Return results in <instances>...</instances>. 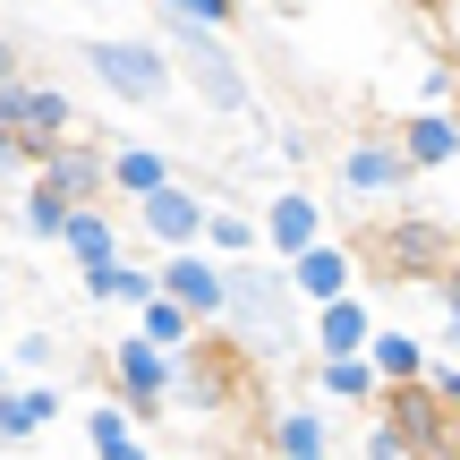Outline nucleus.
<instances>
[{
    "label": "nucleus",
    "instance_id": "f257e3e1",
    "mask_svg": "<svg viewBox=\"0 0 460 460\" xmlns=\"http://www.w3.org/2000/svg\"><path fill=\"white\" fill-rule=\"evenodd\" d=\"M230 281H222V332L247 349H281L298 332V290H290V264L273 256V247H256V256H222Z\"/></svg>",
    "mask_w": 460,
    "mask_h": 460
},
{
    "label": "nucleus",
    "instance_id": "f03ea898",
    "mask_svg": "<svg viewBox=\"0 0 460 460\" xmlns=\"http://www.w3.org/2000/svg\"><path fill=\"white\" fill-rule=\"evenodd\" d=\"M163 43H171V60H180V77L205 94V111H222V119L256 111V85H247L239 51H230V26H197V17H171L163 9Z\"/></svg>",
    "mask_w": 460,
    "mask_h": 460
},
{
    "label": "nucleus",
    "instance_id": "7ed1b4c3",
    "mask_svg": "<svg viewBox=\"0 0 460 460\" xmlns=\"http://www.w3.org/2000/svg\"><path fill=\"white\" fill-rule=\"evenodd\" d=\"M77 60L94 68V85H102V94H119L128 111H163L171 85H180L171 43H146V34H85Z\"/></svg>",
    "mask_w": 460,
    "mask_h": 460
},
{
    "label": "nucleus",
    "instance_id": "20e7f679",
    "mask_svg": "<svg viewBox=\"0 0 460 460\" xmlns=\"http://www.w3.org/2000/svg\"><path fill=\"white\" fill-rule=\"evenodd\" d=\"M376 418L401 435V452H410V460L460 452V410H444V401H435V384H427V376L384 384V393H376Z\"/></svg>",
    "mask_w": 460,
    "mask_h": 460
},
{
    "label": "nucleus",
    "instance_id": "39448f33",
    "mask_svg": "<svg viewBox=\"0 0 460 460\" xmlns=\"http://www.w3.org/2000/svg\"><path fill=\"white\" fill-rule=\"evenodd\" d=\"M102 367H111V393L128 401L137 418H163L171 393H180V349H163L154 332H119Z\"/></svg>",
    "mask_w": 460,
    "mask_h": 460
},
{
    "label": "nucleus",
    "instance_id": "423d86ee",
    "mask_svg": "<svg viewBox=\"0 0 460 460\" xmlns=\"http://www.w3.org/2000/svg\"><path fill=\"white\" fill-rule=\"evenodd\" d=\"M367 256H376V273H384V281H444L460 247H452L444 230H435V222L401 214V222H384L376 239H367Z\"/></svg>",
    "mask_w": 460,
    "mask_h": 460
},
{
    "label": "nucleus",
    "instance_id": "0eeeda50",
    "mask_svg": "<svg viewBox=\"0 0 460 460\" xmlns=\"http://www.w3.org/2000/svg\"><path fill=\"white\" fill-rule=\"evenodd\" d=\"M341 197H367V205H401L418 180V163L401 154V137H358V146H341Z\"/></svg>",
    "mask_w": 460,
    "mask_h": 460
},
{
    "label": "nucleus",
    "instance_id": "6e6552de",
    "mask_svg": "<svg viewBox=\"0 0 460 460\" xmlns=\"http://www.w3.org/2000/svg\"><path fill=\"white\" fill-rule=\"evenodd\" d=\"M0 128H17L34 154H43L51 137L77 128V102H68L60 85H43V77H26V68H17V77H0Z\"/></svg>",
    "mask_w": 460,
    "mask_h": 460
},
{
    "label": "nucleus",
    "instance_id": "1a4fd4ad",
    "mask_svg": "<svg viewBox=\"0 0 460 460\" xmlns=\"http://www.w3.org/2000/svg\"><path fill=\"white\" fill-rule=\"evenodd\" d=\"M34 180H51L68 205H94L102 188H111V146H102V137H77V128H68V137H51V146L34 154Z\"/></svg>",
    "mask_w": 460,
    "mask_h": 460
},
{
    "label": "nucleus",
    "instance_id": "9d476101",
    "mask_svg": "<svg viewBox=\"0 0 460 460\" xmlns=\"http://www.w3.org/2000/svg\"><path fill=\"white\" fill-rule=\"evenodd\" d=\"M222 281H230V264L214 256L205 239H188V247H163V290L180 298L197 324H222Z\"/></svg>",
    "mask_w": 460,
    "mask_h": 460
},
{
    "label": "nucleus",
    "instance_id": "9b49d317",
    "mask_svg": "<svg viewBox=\"0 0 460 460\" xmlns=\"http://www.w3.org/2000/svg\"><path fill=\"white\" fill-rule=\"evenodd\" d=\"M290 290H298V307L358 290V247H341V239H307V247L290 256Z\"/></svg>",
    "mask_w": 460,
    "mask_h": 460
},
{
    "label": "nucleus",
    "instance_id": "f8f14e48",
    "mask_svg": "<svg viewBox=\"0 0 460 460\" xmlns=\"http://www.w3.org/2000/svg\"><path fill=\"white\" fill-rule=\"evenodd\" d=\"M205 205H214V197H197V188L163 180L154 197H137V222H146L154 247H188V239H205Z\"/></svg>",
    "mask_w": 460,
    "mask_h": 460
},
{
    "label": "nucleus",
    "instance_id": "ddd939ff",
    "mask_svg": "<svg viewBox=\"0 0 460 460\" xmlns=\"http://www.w3.org/2000/svg\"><path fill=\"white\" fill-rule=\"evenodd\" d=\"M401 154H410L418 171H444V163H460V102H418L410 119H401Z\"/></svg>",
    "mask_w": 460,
    "mask_h": 460
},
{
    "label": "nucleus",
    "instance_id": "4468645a",
    "mask_svg": "<svg viewBox=\"0 0 460 460\" xmlns=\"http://www.w3.org/2000/svg\"><path fill=\"white\" fill-rule=\"evenodd\" d=\"M68 401H60V384H43V376H17V384H0V452L9 444H34V435H51V418H60Z\"/></svg>",
    "mask_w": 460,
    "mask_h": 460
},
{
    "label": "nucleus",
    "instance_id": "2eb2a0df",
    "mask_svg": "<svg viewBox=\"0 0 460 460\" xmlns=\"http://www.w3.org/2000/svg\"><path fill=\"white\" fill-rule=\"evenodd\" d=\"M256 222H264V247H273L281 264H290L307 239H324V205H315L307 188H281V197H264V214H256Z\"/></svg>",
    "mask_w": 460,
    "mask_h": 460
},
{
    "label": "nucleus",
    "instance_id": "dca6fc26",
    "mask_svg": "<svg viewBox=\"0 0 460 460\" xmlns=\"http://www.w3.org/2000/svg\"><path fill=\"white\" fill-rule=\"evenodd\" d=\"M367 332H376V315H367L358 290L315 298V307H307V349H315V358H332V349H367Z\"/></svg>",
    "mask_w": 460,
    "mask_h": 460
},
{
    "label": "nucleus",
    "instance_id": "f3484780",
    "mask_svg": "<svg viewBox=\"0 0 460 460\" xmlns=\"http://www.w3.org/2000/svg\"><path fill=\"white\" fill-rule=\"evenodd\" d=\"M315 393L341 401V410H376L384 376H376V358H367V349H332V358H315Z\"/></svg>",
    "mask_w": 460,
    "mask_h": 460
},
{
    "label": "nucleus",
    "instance_id": "a211bd4d",
    "mask_svg": "<svg viewBox=\"0 0 460 460\" xmlns=\"http://www.w3.org/2000/svg\"><path fill=\"white\" fill-rule=\"evenodd\" d=\"M77 435H85V452H102V460H128V452H146V418L128 410V401H94V410L77 418Z\"/></svg>",
    "mask_w": 460,
    "mask_h": 460
},
{
    "label": "nucleus",
    "instance_id": "6ab92c4d",
    "mask_svg": "<svg viewBox=\"0 0 460 460\" xmlns=\"http://www.w3.org/2000/svg\"><path fill=\"white\" fill-rule=\"evenodd\" d=\"M264 444L290 452V460H315V452H332V418L315 410V401H281V410L264 418Z\"/></svg>",
    "mask_w": 460,
    "mask_h": 460
},
{
    "label": "nucleus",
    "instance_id": "aec40b11",
    "mask_svg": "<svg viewBox=\"0 0 460 460\" xmlns=\"http://www.w3.org/2000/svg\"><path fill=\"white\" fill-rule=\"evenodd\" d=\"M60 247L77 256V273H94V264H111V256H119V222L102 214V205H68V222H60Z\"/></svg>",
    "mask_w": 460,
    "mask_h": 460
},
{
    "label": "nucleus",
    "instance_id": "412c9836",
    "mask_svg": "<svg viewBox=\"0 0 460 460\" xmlns=\"http://www.w3.org/2000/svg\"><path fill=\"white\" fill-rule=\"evenodd\" d=\"M171 180V154L163 146H146V137H128V146H111V197H154V188Z\"/></svg>",
    "mask_w": 460,
    "mask_h": 460
},
{
    "label": "nucleus",
    "instance_id": "4be33fe9",
    "mask_svg": "<svg viewBox=\"0 0 460 460\" xmlns=\"http://www.w3.org/2000/svg\"><path fill=\"white\" fill-rule=\"evenodd\" d=\"M367 358H376V376H384V384H401V376H427L435 349L418 341L410 324H376V332H367Z\"/></svg>",
    "mask_w": 460,
    "mask_h": 460
},
{
    "label": "nucleus",
    "instance_id": "5701e85b",
    "mask_svg": "<svg viewBox=\"0 0 460 460\" xmlns=\"http://www.w3.org/2000/svg\"><path fill=\"white\" fill-rule=\"evenodd\" d=\"M154 290H163V273H146V264H128V256H111V264L85 273V298H111V307H146Z\"/></svg>",
    "mask_w": 460,
    "mask_h": 460
},
{
    "label": "nucleus",
    "instance_id": "b1692460",
    "mask_svg": "<svg viewBox=\"0 0 460 460\" xmlns=\"http://www.w3.org/2000/svg\"><path fill=\"white\" fill-rule=\"evenodd\" d=\"M137 332H154L163 349H197V332H205V324H197V315H188L171 290H154L146 307H137Z\"/></svg>",
    "mask_w": 460,
    "mask_h": 460
},
{
    "label": "nucleus",
    "instance_id": "393cba45",
    "mask_svg": "<svg viewBox=\"0 0 460 460\" xmlns=\"http://www.w3.org/2000/svg\"><path fill=\"white\" fill-rule=\"evenodd\" d=\"M205 247H214V256H256V247H264V222L239 214V205H205Z\"/></svg>",
    "mask_w": 460,
    "mask_h": 460
},
{
    "label": "nucleus",
    "instance_id": "a878e982",
    "mask_svg": "<svg viewBox=\"0 0 460 460\" xmlns=\"http://www.w3.org/2000/svg\"><path fill=\"white\" fill-rule=\"evenodd\" d=\"M60 222H68V197L51 180H26V205H17V230L26 239H60Z\"/></svg>",
    "mask_w": 460,
    "mask_h": 460
},
{
    "label": "nucleus",
    "instance_id": "bb28decb",
    "mask_svg": "<svg viewBox=\"0 0 460 460\" xmlns=\"http://www.w3.org/2000/svg\"><path fill=\"white\" fill-rule=\"evenodd\" d=\"M460 94V60H444V51H435L427 68H418V102H452Z\"/></svg>",
    "mask_w": 460,
    "mask_h": 460
},
{
    "label": "nucleus",
    "instance_id": "cd10ccee",
    "mask_svg": "<svg viewBox=\"0 0 460 460\" xmlns=\"http://www.w3.org/2000/svg\"><path fill=\"white\" fill-rule=\"evenodd\" d=\"M154 9H171V17H197V26H230V17H239V0H154Z\"/></svg>",
    "mask_w": 460,
    "mask_h": 460
},
{
    "label": "nucleus",
    "instance_id": "c85d7f7f",
    "mask_svg": "<svg viewBox=\"0 0 460 460\" xmlns=\"http://www.w3.org/2000/svg\"><path fill=\"white\" fill-rule=\"evenodd\" d=\"M9 358H17V376H43V367L60 358V341H51V332H26V341L9 349Z\"/></svg>",
    "mask_w": 460,
    "mask_h": 460
},
{
    "label": "nucleus",
    "instance_id": "c756f323",
    "mask_svg": "<svg viewBox=\"0 0 460 460\" xmlns=\"http://www.w3.org/2000/svg\"><path fill=\"white\" fill-rule=\"evenodd\" d=\"M427 384H435L444 410H460V358H427Z\"/></svg>",
    "mask_w": 460,
    "mask_h": 460
},
{
    "label": "nucleus",
    "instance_id": "7c9ffc66",
    "mask_svg": "<svg viewBox=\"0 0 460 460\" xmlns=\"http://www.w3.org/2000/svg\"><path fill=\"white\" fill-rule=\"evenodd\" d=\"M17 171H34V146L17 128H0V180H17Z\"/></svg>",
    "mask_w": 460,
    "mask_h": 460
},
{
    "label": "nucleus",
    "instance_id": "2f4dec72",
    "mask_svg": "<svg viewBox=\"0 0 460 460\" xmlns=\"http://www.w3.org/2000/svg\"><path fill=\"white\" fill-rule=\"evenodd\" d=\"M444 349H452V358H460V264H452V273H444Z\"/></svg>",
    "mask_w": 460,
    "mask_h": 460
},
{
    "label": "nucleus",
    "instance_id": "473e14b6",
    "mask_svg": "<svg viewBox=\"0 0 460 460\" xmlns=\"http://www.w3.org/2000/svg\"><path fill=\"white\" fill-rule=\"evenodd\" d=\"M358 452H376V460H410V452H401V435L384 427V418H367V435H358Z\"/></svg>",
    "mask_w": 460,
    "mask_h": 460
},
{
    "label": "nucleus",
    "instance_id": "72a5a7b5",
    "mask_svg": "<svg viewBox=\"0 0 460 460\" xmlns=\"http://www.w3.org/2000/svg\"><path fill=\"white\" fill-rule=\"evenodd\" d=\"M17 68H26V43H17V34L0 26V77H17Z\"/></svg>",
    "mask_w": 460,
    "mask_h": 460
},
{
    "label": "nucleus",
    "instance_id": "f704fd0d",
    "mask_svg": "<svg viewBox=\"0 0 460 460\" xmlns=\"http://www.w3.org/2000/svg\"><path fill=\"white\" fill-rule=\"evenodd\" d=\"M0 384H17V358H0Z\"/></svg>",
    "mask_w": 460,
    "mask_h": 460
},
{
    "label": "nucleus",
    "instance_id": "c9c22d12",
    "mask_svg": "<svg viewBox=\"0 0 460 460\" xmlns=\"http://www.w3.org/2000/svg\"><path fill=\"white\" fill-rule=\"evenodd\" d=\"M0 324H9V298H0Z\"/></svg>",
    "mask_w": 460,
    "mask_h": 460
},
{
    "label": "nucleus",
    "instance_id": "e433bc0d",
    "mask_svg": "<svg viewBox=\"0 0 460 460\" xmlns=\"http://www.w3.org/2000/svg\"><path fill=\"white\" fill-rule=\"evenodd\" d=\"M452 102H460V94H452Z\"/></svg>",
    "mask_w": 460,
    "mask_h": 460
},
{
    "label": "nucleus",
    "instance_id": "4c0bfd02",
    "mask_svg": "<svg viewBox=\"0 0 460 460\" xmlns=\"http://www.w3.org/2000/svg\"><path fill=\"white\" fill-rule=\"evenodd\" d=\"M452 264H460V256H452Z\"/></svg>",
    "mask_w": 460,
    "mask_h": 460
}]
</instances>
